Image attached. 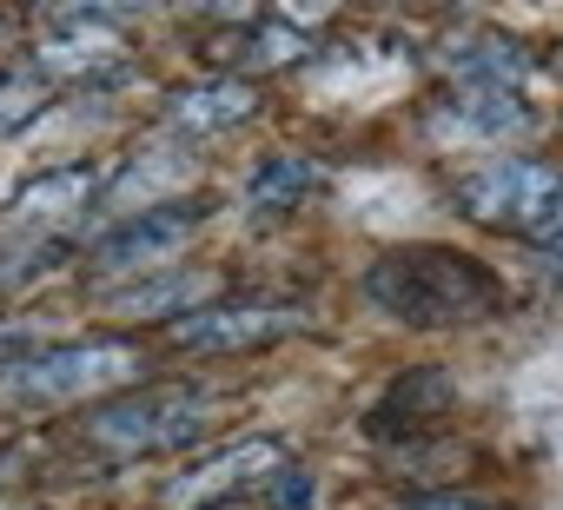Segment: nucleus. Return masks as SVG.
Instances as JSON below:
<instances>
[{
	"label": "nucleus",
	"mask_w": 563,
	"mask_h": 510,
	"mask_svg": "<svg viewBox=\"0 0 563 510\" xmlns=\"http://www.w3.org/2000/svg\"><path fill=\"white\" fill-rule=\"evenodd\" d=\"M365 299L398 319V325H477V319H497L504 312V286L490 266H477L471 252H451V245H398L385 259L365 266Z\"/></svg>",
	"instance_id": "nucleus-1"
},
{
	"label": "nucleus",
	"mask_w": 563,
	"mask_h": 510,
	"mask_svg": "<svg viewBox=\"0 0 563 510\" xmlns=\"http://www.w3.org/2000/svg\"><path fill=\"white\" fill-rule=\"evenodd\" d=\"M206 424H212V391H199V385H133V391L93 404L87 444L133 464V457H159V451L192 444Z\"/></svg>",
	"instance_id": "nucleus-2"
},
{
	"label": "nucleus",
	"mask_w": 563,
	"mask_h": 510,
	"mask_svg": "<svg viewBox=\"0 0 563 510\" xmlns=\"http://www.w3.org/2000/svg\"><path fill=\"white\" fill-rule=\"evenodd\" d=\"M140 372H146V352L133 339H67L34 352L14 372H0V404H74L100 391H133Z\"/></svg>",
	"instance_id": "nucleus-3"
},
{
	"label": "nucleus",
	"mask_w": 563,
	"mask_h": 510,
	"mask_svg": "<svg viewBox=\"0 0 563 510\" xmlns=\"http://www.w3.org/2000/svg\"><path fill=\"white\" fill-rule=\"evenodd\" d=\"M563 199V173L550 159H497L477 166L471 179H457V206L464 219L490 225V232H523L537 239V225L550 219V206Z\"/></svg>",
	"instance_id": "nucleus-4"
},
{
	"label": "nucleus",
	"mask_w": 563,
	"mask_h": 510,
	"mask_svg": "<svg viewBox=\"0 0 563 510\" xmlns=\"http://www.w3.org/2000/svg\"><path fill=\"white\" fill-rule=\"evenodd\" d=\"M278 470H286V444L278 437H239V444H219L206 457H192L173 484H166V503L173 510H219L245 490H265Z\"/></svg>",
	"instance_id": "nucleus-5"
},
{
	"label": "nucleus",
	"mask_w": 563,
	"mask_h": 510,
	"mask_svg": "<svg viewBox=\"0 0 563 510\" xmlns=\"http://www.w3.org/2000/svg\"><path fill=\"white\" fill-rule=\"evenodd\" d=\"M199 219H206V206L199 199H166V206H153V212H133V219H120L113 232H100L93 239V266L100 273H166V259L199 232Z\"/></svg>",
	"instance_id": "nucleus-6"
},
{
	"label": "nucleus",
	"mask_w": 563,
	"mask_h": 510,
	"mask_svg": "<svg viewBox=\"0 0 563 510\" xmlns=\"http://www.w3.org/2000/svg\"><path fill=\"white\" fill-rule=\"evenodd\" d=\"M292 332H306V312H299V306H252V299H239V306H206V312L179 319V325H173V345L219 358V352L278 345V339H292Z\"/></svg>",
	"instance_id": "nucleus-7"
},
{
	"label": "nucleus",
	"mask_w": 563,
	"mask_h": 510,
	"mask_svg": "<svg viewBox=\"0 0 563 510\" xmlns=\"http://www.w3.org/2000/svg\"><path fill=\"white\" fill-rule=\"evenodd\" d=\"M93 192H100V173L93 166H54V173H41V179H27L14 199H8V225L14 232H60V225H74L87 206H93Z\"/></svg>",
	"instance_id": "nucleus-8"
},
{
	"label": "nucleus",
	"mask_w": 563,
	"mask_h": 510,
	"mask_svg": "<svg viewBox=\"0 0 563 510\" xmlns=\"http://www.w3.org/2000/svg\"><path fill=\"white\" fill-rule=\"evenodd\" d=\"M451 404H457V385H451V372H444V365H411V372H398V378L385 385V398L372 404L365 431H372V437L431 431V418H444Z\"/></svg>",
	"instance_id": "nucleus-9"
},
{
	"label": "nucleus",
	"mask_w": 563,
	"mask_h": 510,
	"mask_svg": "<svg viewBox=\"0 0 563 510\" xmlns=\"http://www.w3.org/2000/svg\"><path fill=\"white\" fill-rule=\"evenodd\" d=\"M252 113H258L252 80H199V87L173 93V107H166V120L179 133H225V126H245Z\"/></svg>",
	"instance_id": "nucleus-10"
},
{
	"label": "nucleus",
	"mask_w": 563,
	"mask_h": 510,
	"mask_svg": "<svg viewBox=\"0 0 563 510\" xmlns=\"http://www.w3.org/2000/svg\"><path fill=\"white\" fill-rule=\"evenodd\" d=\"M219 292V279L212 273H153V279H140L133 292H113L107 306L113 312H126V319H192V312H206V299Z\"/></svg>",
	"instance_id": "nucleus-11"
},
{
	"label": "nucleus",
	"mask_w": 563,
	"mask_h": 510,
	"mask_svg": "<svg viewBox=\"0 0 563 510\" xmlns=\"http://www.w3.org/2000/svg\"><path fill=\"white\" fill-rule=\"evenodd\" d=\"M120 54V34H113V14L87 8V14H60V34L41 47V67L47 74H93Z\"/></svg>",
	"instance_id": "nucleus-12"
},
{
	"label": "nucleus",
	"mask_w": 563,
	"mask_h": 510,
	"mask_svg": "<svg viewBox=\"0 0 563 510\" xmlns=\"http://www.w3.org/2000/svg\"><path fill=\"white\" fill-rule=\"evenodd\" d=\"M312 159H299V153H272V159H258L252 166V179H245V206L252 212H265V219H278V212H292L306 192H312Z\"/></svg>",
	"instance_id": "nucleus-13"
},
{
	"label": "nucleus",
	"mask_w": 563,
	"mask_h": 510,
	"mask_svg": "<svg viewBox=\"0 0 563 510\" xmlns=\"http://www.w3.org/2000/svg\"><path fill=\"white\" fill-rule=\"evenodd\" d=\"M186 173H192V166H186V153H146V166L133 159V166L107 186V199H100V206H107V212H126V219H133V206H140V212H153V206H166L159 192H166L173 179H186Z\"/></svg>",
	"instance_id": "nucleus-14"
},
{
	"label": "nucleus",
	"mask_w": 563,
	"mask_h": 510,
	"mask_svg": "<svg viewBox=\"0 0 563 510\" xmlns=\"http://www.w3.org/2000/svg\"><path fill=\"white\" fill-rule=\"evenodd\" d=\"M444 120L457 126V133H523L530 126V107L517 100V93H504V87H457V100L444 107Z\"/></svg>",
	"instance_id": "nucleus-15"
},
{
	"label": "nucleus",
	"mask_w": 563,
	"mask_h": 510,
	"mask_svg": "<svg viewBox=\"0 0 563 510\" xmlns=\"http://www.w3.org/2000/svg\"><path fill=\"white\" fill-rule=\"evenodd\" d=\"M523 67H530V60H523L510 41H490V34H484V41H464V47H451V74H457L464 87H504V93H510Z\"/></svg>",
	"instance_id": "nucleus-16"
},
{
	"label": "nucleus",
	"mask_w": 563,
	"mask_h": 510,
	"mask_svg": "<svg viewBox=\"0 0 563 510\" xmlns=\"http://www.w3.org/2000/svg\"><path fill=\"white\" fill-rule=\"evenodd\" d=\"M41 107H47V80L41 74H0V133H21Z\"/></svg>",
	"instance_id": "nucleus-17"
},
{
	"label": "nucleus",
	"mask_w": 563,
	"mask_h": 510,
	"mask_svg": "<svg viewBox=\"0 0 563 510\" xmlns=\"http://www.w3.org/2000/svg\"><path fill=\"white\" fill-rule=\"evenodd\" d=\"M34 352H47V345H41V325H27V319H0V372L27 365Z\"/></svg>",
	"instance_id": "nucleus-18"
},
{
	"label": "nucleus",
	"mask_w": 563,
	"mask_h": 510,
	"mask_svg": "<svg viewBox=\"0 0 563 510\" xmlns=\"http://www.w3.org/2000/svg\"><path fill=\"white\" fill-rule=\"evenodd\" d=\"M265 503H272V510H306V503H312V470L286 464V470L265 484Z\"/></svg>",
	"instance_id": "nucleus-19"
},
{
	"label": "nucleus",
	"mask_w": 563,
	"mask_h": 510,
	"mask_svg": "<svg viewBox=\"0 0 563 510\" xmlns=\"http://www.w3.org/2000/svg\"><path fill=\"white\" fill-rule=\"evenodd\" d=\"M292 54H306V41H299L292 27H265V34L252 41V60H258V67H286Z\"/></svg>",
	"instance_id": "nucleus-20"
},
{
	"label": "nucleus",
	"mask_w": 563,
	"mask_h": 510,
	"mask_svg": "<svg viewBox=\"0 0 563 510\" xmlns=\"http://www.w3.org/2000/svg\"><path fill=\"white\" fill-rule=\"evenodd\" d=\"M537 252H543L550 279H563V199H556V206H550V219L537 225Z\"/></svg>",
	"instance_id": "nucleus-21"
},
{
	"label": "nucleus",
	"mask_w": 563,
	"mask_h": 510,
	"mask_svg": "<svg viewBox=\"0 0 563 510\" xmlns=\"http://www.w3.org/2000/svg\"><path fill=\"white\" fill-rule=\"evenodd\" d=\"M398 510H490L477 490H424V497H411V503H398Z\"/></svg>",
	"instance_id": "nucleus-22"
},
{
	"label": "nucleus",
	"mask_w": 563,
	"mask_h": 510,
	"mask_svg": "<svg viewBox=\"0 0 563 510\" xmlns=\"http://www.w3.org/2000/svg\"><path fill=\"white\" fill-rule=\"evenodd\" d=\"M219 510H245V503H219Z\"/></svg>",
	"instance_id": "nucleus-23"
}]
</instances>
